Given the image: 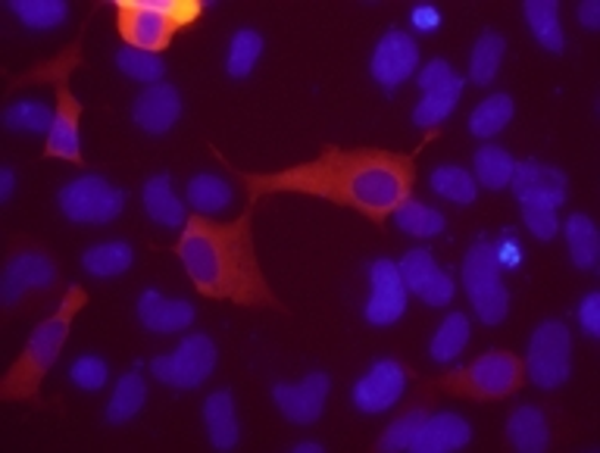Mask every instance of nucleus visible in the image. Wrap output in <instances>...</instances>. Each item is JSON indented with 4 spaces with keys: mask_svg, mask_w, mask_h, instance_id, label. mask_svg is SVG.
<instances>
[{
    "mask_svg": "<svg viewBox=\"0 0 600 453\" xmlns=\"http://www.w3.org/2000/svg\"><path fill=\"white\" fill-rule=\"evenodd\" d=\"M394 222H398V229H403L407 235L417 238H434L441 235V229H444V217L419 201L400 203L398 213H394Z\"/></svg>",
    "mask_w": 600,
    "mask_h": 453,
    "instance_id": "obj_37",
    "label": "nucleus"
},
{
    "mask_svg": "<svg viewBox=\"0 0 600 453\" xmlns=\"http://www.w3.org/2000/svg\"><path fill=\"white\" fill-rule=\"evenodd\" d=\"M82 63V38H76V44H69L60 60L44 63L34 72H29V82H41L44 76L57 82V110H53V125L48 132V144H44V157H57L82 167V134H79V122H82V103L69 91V72Z\"/></svg>",
    "mask_w": 600,
    "mask_h": 453,
    "instance_id": "obj_5",
    "label": "nucleus"
},
{
    "mask_svg": "<svg viewBox=\"0 0 600 453\" xmlns=\"http://www.w3.org/2000/svg\"><path fill=\"white\" fill-rule=\"evenodd\" d=\"M463 76L457 72V69L450 67L448 60H432V63H426L422 72H419V84H422V91L429 94V91H441V88H450L453 82H460Z\"/></svg>",
    "mask_w": 600,
    "mask_h": 453,
    "instance_id": "obj_43",
    "label": "nucleus"
},
{
    "mask_svg": "<svg viewBox=\"0 0 600 453\" xmlns=\"http://www.w3.org/2000/svg\"><path fill=\"white\" fill-rule=\"evenodd\" d=\"M10 194H13V169H3L0 172V198L7 201Z\"/></svg>",
    "mask_w": 600,
    "mask_h": 453,
    "instance_id": "obj_47",
    "label": "nucleus"
},
{
    "mask_svg": "<svg viewBox=\"0 0 600 453\" xmlns=\"http://www.w3.org/2000/svg\"><path fill=\"white\" fill-rule=\"evenodd\" d=\"M332 379L326 372H310L300 385H276L272 387V401L282 410L284 420L298 422V425H313L326 410Z\"/></svg>",
    "mask_w": 600,
    "mask_h": 453,
    "instance_id": "obj_13",
    "label": "nucleus"
},
{
    "mask_svg": "<svg viewBox=\"0 0 600 453\" xmlns=\"http://www.w3.org/2000/svg\"><path fill=\"white\" fill-rule=\"evenodd\" d=\"M69 379H72V385H79L82 391H100L107 385V363L100 356H91V353L79 356L72 363V370H69Z\"/></svg>",
    "mask_w": 600,
    "mask_h": 453,
    "instance_id": "obj_41",
    "label": "nucleus"
},
{
    "mask_svg": "<svg viewBox=\"0 0 600 453\" xmlns=\"http://www.w3.org/2000/svg\"><path fill=\"white\" fill-rule=\"evenodd\" d=\"M232 201V188L226 185L222 179L203 172V175H194L188 182V203L198 210L200 217H213L219 210H226Z\"/></svg>",
    "mask_w": 600,
    "mask_h": 453,
    "instance_id": "obj_29",
    "label": "nucleus"
},
{
    "mask_svg": "<svg viewBox=\"0 0 600 453\" xmlns=\"http://www.w3.org/2000/svg\"><path fill=\"white\" fill-rule=\"evenodd\" d=\"M513 157L498 148V144H484L482 151H476V179L482 182L484 188H491V191H500V188L510 185V179H513Z\"/></svg>",
    "mask_w": 600,
    "mask_h": 453,
    "instance_id": "obj_30",
    "label": "nucleus"
},
{
    "mask_svg": "<svg viewBox=\"0 0 600 453\" xmlns=\"http://www.w3.org/2000/svg\"><path fill=\"white\" fill-rule=\"evenodd\" d=\"M3 122H7V129H13V132L41 134V132H50L53 117H50V110L44 107V103L19 101V103H13L7 113H3Z\"/></svg>",
    "mask_w": 600,
    "mask_h": 453,
    "instance_id": "obj_38",
    "label": "nucleus"
},
{
    "mask_svg": "<svg viewBox=\"0 0 600 453\" xmlns=\"http://www.w3.org/2000/svg\"><path fill=\"white\" fill-rule=\"evenodd\" d=\"M579 19H582V26L588 32H598L600 29V3L598 0H584L582 7H579Z\"/></svg>",
    "mask_w": 600,
    "mask_h": 453,
    "instance_id": "obj_46",
    "label": "nucleus"
},
{
    "mask_svg": "<svg viewBox=\"0 0 600 453\" xmlns=\"http://www.w3.org/2000/svg\"><path fill=\"white\" fill-rule=\"evenodd\" d=\"M203 422H207V435L213 441L217 451H232L238 444V416H234L232 391H213L203 401Z\"/></svg>",
    "mask_w": 600,
    "mask_h": 453,
    "instance_id": "obj_21",
    "label": "nucleus"
},
{
    "mask_svg": "<svg viewBox=\"0 0 600 453\" xmlns=\"http://www.w3.org/2000/svg\"><path fill=\"white\" fill-rule=\"evenodd\" d=\"M84 303H88V291L79 285H72L63 294V301L57 306V313H50L48 320L41 322L29 338L26 351L19 353L17 363L10 366V372L3 375L0 382V397L3 401H41V382L50 372V366L60 360L63 344H67L69 329L76 313H82Z\"/></svg>",
    "mask_w": 600,
    "mask_h": 453,
    "instance_id": "obj_3",
    "label": "nucleus"
},
{
    "mask_svg": "<svg viewBox=\"0 0 600 453\" xmlns=\"http://www.w3.org/2000/svg\"><path fill=\"white\" fill-rule=\"evenodd\" d=\"M526 379L522 360L507 351H491L479 356L467 370H457L438 379V391H450L460 397H476V401H500L507 394H513Z\"/></svg>",
    "mask_w": 600,
    "mask_h": 453,
    "instance_id": "obj_6",
    "label": "nucleus"
},
{
    "mask_svg": "<svg viewBox=\"0 0 600 453\" xmlns=\"http://www.w3.org/2000/svg\"><path fill=\"white\" fill-rule=\"evenodd\" d=\"M469 437H472V429H469V422L463 420V416H457V413H434V416H426L419 435L413 437V444H410V451H460V447H467Z\"/></svg>",
    "mask_w": 600,
    "mask_h": 453,
    "instance_id": "obj_20",
    "label": "nucleus"
},
{
    "mask_svg": "<svg viewBox=\"0 0 600 453\" xmlns=\"http://www.w3.org/2000/svg\"><path fill=\"white\" fill-rule=\"evenodd\" d=\"M217 370V344L207 335H188L167 356H157L150 363V372L157 382L169 387H200Z\"/></svg>",
    "mask_w": 600,
    "mask_h": 453,
    "instance_id": "obj_8",
    "label": "nucleus"
},
{
    "mask_svg": "<svg viewBox=\"0 0 600 453\" xmlns=\"http://www.w3.org/2000/svg\"><path fill=\"white\" fill-rule=\"evenodd\" d=\"M144 210H148V217L153 219V222L169 225V229H176V225H184V222H188V217H184V203L176 198L172 179H169L167 172H160V175L148 179V185H144Z\"/></svg>",
    "mask_w": 600,
    "mask_h": 453,
    "instance_id": "obj_24",
    "label": "nucleus"
},
{
    "mask_svg": "<svg viewBox=\"0 0 600 453\" xmlns=\"http://www.w3.org/2000/svg\"><path fill=\"white\" fill-rule=\"evenodd\" d=\"M260 53H263V38L253 29H238L232 34V44H229V60L226 69L232 79H244L253 72V67L260 63Z\"/></svg>",
    "mask_w": 600,
    "mask_h": 453,
    "instance_id": "obj_35",
    "label": "nucleus"
},
{
    "mask_svg": "<svg viewBox=\"0 0 600 453\" xmlns=\"http://www.w3.org/2000/svg\"><path fill=\"white\" fill-rule=\"evenodd\" d=\"M522 219L529 225L538 241H550V238L560 232V222H557V210H548V207H532V203H522Z\"/></svg>",
    "mask_w": 600,
    "mask_h": 453,
    "instance_id": "obj_42",
    "label": "nucleus"
},
{
    "mask_svg": "<svg viewBox=\"0 0 600 453\" xmlns=\"http://www.w3.org/2000/svg\"><path fill=\"white\" fill-rule=\"evenodd\" d=\"M422 422H426V410H422V406H413L410 413H403L398 422H391V425L384 429L382 441H379V451L384 453L410 451V444H413V437L419 435Z\"/></svg>",
    "mask_w": 600,
    "mask_h": 453,
    "instance_id": "obj_40",
    "label": "nucleus"
},
{
    "mask_svg": "<svg viewBox=\"0 0 600 453\" xmlns=\"http://www.w3.org/2000/svg\"><path fill=\"white\" fill-rule=\"evenodd\" d=\"M429 185H432L434 194L460 203V207L476 203V179L463 167H438L429 179Z\"/></svg>",
    "mask_w": 600,
    "mask_h": 453,
    "instance_id": "obj_36",
    "label": "nucleus"
},
{
    "mask_svg": "<svg viewBox=\"0 0 600 453\" xmlns=\"http://www.w3.org/2000/svg\"><path fill=\"white\" fill-rule=\"evenodd\" d=\"M463 285L476 316L488 325H500L510 313V294L500 282L498 248L491 241H476L463 260Z\"/></svg>",
    "mask_w": 600,
    "mask_h": 453,
    "instance_id": "obj_7",
    "label": "nucleus"
},
{
    "mask_svg": "<svg viewBox=\"0 0 600 453\" xmlns=\"http://www.w3.org/2000/svg\"><path fill=\"white\" fill-rule=\"evenodd\" d=\"M10 10H13L29 29H34V32L57 29L69 13L63 0H10Z\"/></svg>",
    "mask_w": 600,
    "mask_h": 453,
    "instance_id": "obj_34",
    "label": "nucleus"
},
{
    "mask_svg": "<svg viewBox=\"0 0 600 453\" xmlns=\"http://www.w3.org/2000/svg\"><path fill=\"white\" fill-rule=\"evenodd\" d=\"M176 253L203 298L284 310L253 251V203L234 222L194 213L184 222Z\"/></svg>",
    "mask_w": 600,
    "mask_h": 453,
    "instance_id": "obj_2",
    "label": "nucleus"
},
{
    "mask_svg": "<svg viewBox=\"0 0 600 453\" xmlns=\"http://www.w3.org/2000/svg\"><path fill=\"white\" fill-rule=\"evenodd\" d=\"M60 210L67 213L72 222H110L122 213L126 207V191L113 188L100 175H84L69 182L60 191Z\"/></svg>",
    "mask_w": 600,
    "mask_h": 453,
    "instance_id": "obj_10",
    "label": "nucleus"
},
{
    "mask_svg": "<svg viewBox=\"0 0 600 453\" xmlns=\"http://www.w3.org/2000/svg\"><path fill=\"white\" fill-rule=\"evenodd\" d=\"M226 163V157H222ZM238 179H244L250 203L267 194H310L322 201L350 207L372 222H384L400 203L410 201L417 182L413 153L379 151V148H334L326 144L310 163L279 169V172H244L226 163Z\"/></svg>",
    "mask_w": 600,
    "mask_h": 453,
    "instance_id": "obj_1",
    "label": "nucleus"
},
{
    "mask_svg": "<svg viewBox=\"0 0 600 453\" xmlns=\"http://www.w3.org/2000/svg\"><path fill=\"white\" fill-rule=\"evenodd\" d=\"M510 185L517 191L519 203L557 210V207H563V201H567V175L560 169L534 163V160L517 163Z\"/></svg>",
    "mask_w": 600,
    "mask_h": 453,
    "instance_id": "obj_14",
    "label": "nucleus"
},
{
    "mask_svg": "<svg viewBox=\"0 0 600 453\" xmlns=\"http://www.w3.org/2000/svg\"><path fill=\"white\" fill-rule=\"evenodd\" d=\"M567 241H569V256L579 269H594L600 260V238L598 229L591 217L576 213L567 219Z\"/></svg>",
    "mask_w": 600,
    "mask_h": 453,
    "instance_id": "obj_25",
    "label": "nucleus"
},
{
    "mask_svg": "<svg viewBox=\"0 0 600 453\" xmlns=\"http://www.w3.org/2000/svg\"><path fill=\"white\" fill-rule=\"evenodd\" d=\"M522 13H526V22L532 26V34L541 48H548L550 53H563L567 38L560 29V3L557 0H526Z\"/></svg>",
    "mask_w": 600,
    "mask_h": 453,
    "instance_id": "obj_23",
    "label": "nucleus"
},
{
    "mask_svg": "<svg viewBox=\"0 0 600 453\" xmlns=\"http://www.w3.org/2000/svg\"><path fill=\"white\" fill-rule=\"evenodd\" d=\"M53 282H57V266L50 263V256H44L41 251H22L3 269L0 298L7 306H13L22 294L50 288Z\"/></svg>",
    "mask_w": 600,
    "mask_h": 453,
    "instance_id": "obj_16",
    "label": "nucleus"
},
{
    "mask_svg": "<svg viewBox=\"0 0 600 453\" xmlns=\"http://www.w3.org/2000/svg\"><path fill=\"white\" fill-rule=\"evenodd\" d=\"M200 17L203 3L198 0H117V32L134 51H167L176 32H184Z\"/></svg>",
    "mask_w": 600,
    "mask_h": 453,
    "instance_id": "obj_4",
    "label": "nucleus"
},
{
    "mask_svg": "<svg viewBox=\"0 0 600 453\" xmlns=\"http://www.w3.org/2000/svg\"><path fill=\"white\" fill-rule=\"evenodd\" d=\"M182 117V94L176 91V84L157 82L148 84L138 98H134L132 119L138 129L148 134H167Z\"/></svg>",
    "mask_w": 600,
    "mask_h": 453,
    "instance_id": "obj_18",
    "label": "nucleus"
},
{
    "mask_svg": "<svg viewBox=\"0 0 600 453\" xmlns=\"http://www.w3.org/2000/svg\"><path fill=\"white\" fill-rule=\"evenodd\" d=\"M469 341V316L467 313H450L448 320L441 322V329L434 332L432 344H429V353L438 363H450L457 360Z\"/></svg>",
    "mask_w": 600,
    "mask_h": 453,
    "instance_id": "obj_31",
    "label": "nucleus"
},
{
    "mask_svg": "<svg viewBox=\"0 0 600 453\" xmlns=\"http://www.w3.org/2000/svg\"><path fill=\"white\" fill-rule=\"evenodd\" d=\"M291 451L294 453H322V444H317V441H300V444H294Z\"/></svg>",
    "mask_w": 600,
    "mask_h": 453,
    "instance_id": "obj_48",
    "label": "nucleus"
},
{
    "mask_svg": "<svg viewBox=\"0 0 600 453\" xmlns=\"http://www.w3.org/2000/svg\"><path fill=\"white\" fill-rule=\"evenodd\" d=\"M403 387H407V370L398 360H379L353 385V406L363 413H384L400 401Z\"/></svg>",
    "mask_w": 600,
    "mask_h": 453,
    "instance_id": "obj_12",
    "label": "nucleus"
},
{
    "mask_svg": "<svg viewBox=\"0 0 600 453\" xmlns=\"http://www.w3.org/2000/svg\"><path fill=\"white\" fill-rule=\"evenodd\" d=\"M138 320L148 332L172 335V332H182L194 322V306L188 301H167L160 291L148 288L138 298Z\"/></svg>",
    "mask_w": 600,
    "mask_h": 453,
    "instance_id": "obj_19",
    "label": "nucleus"
},
{
    "mask_svg": "<svg viewBox=\"0 0 600 453\" xmlns=\"http://www.w3.org/2000/svg\"><path fill=\"white\" fill-rule=\"evenodd\" d=\"M134 263V251L126 244V241H107V244H98V248H88L82 253V266L98 275V279H113V275H122L126 269Z\"/></svg>",
    "mask_w": 600,
    "mask_h": 453,
    "instance_id": "obj_26",
    "label": "nucleus"
},
{
    "mask_svg": "<svg viewBox=\"0 0 600 453\" xmlns=\"http://www.w3.org/2000/svg\"><path fill=\"white\" fill-rule=\"evenodd\" d=\"M579 322H582L584 335L588 338H600V294L591 291L588 298L579 306Z\"/></svg>",
    "mask_w": 600,
    "mask_h": 453,
    "instance_id": "obj_44",
    "label": "nucleus"
},
{
    "mask_svg": "<svg viewBox=\"0 0 600 453\" xmlns=\"http://www.w3.org/2000/svg\"><path fill=\"white\" fill-rule=\"evenodd\" d=\"M372 294L367 301V322L372 325H391L407 313V288L400 279V269L394 260H376L369 266Z\"/></svg>",
    "mask_w": 600,
    "mask_h": 453,
    "instance_id": "obj_11",
    "label": "nucleus"
},
{
    "mask_svg": "<svg viewBox=\"0 0 600 453\" xmlns=\"http://www.w3.org/2000/svg\"><path fill=\"white\" fill-rule=\"evenodd\" d=\"M463 79L460 82H453L450 88H441V91H429L422 101L417 103V110H413V122H417L419 129H434L438 122H444V119L453 113V107L460 101V94H463Z\"/></svg>",
    "mask_w": 600,
    "mask_h": 453,
    "instance_id": "obj_33",
    "label": "nucleus"
},
{
    "mask_svg": "<svg viewBox=\"0 0 600 453\" xmlns=\"http://www.w3.org/2000/svg\"><path fill=\"white\" fill-rule=\"evenodd\" d=\"M510 119H513V98H510V94H491L488 101H482L472 110L469 132L476 134V138H491V134H498Z\"/></svg>",
    "mask_w": 600,
    "mask_h": 453,
    "instance_id": "obj_32",
    "label": "nucleus"
},
{
    "mask_svg": "<svg viewBox=\"0 0 600 453\" xmlns=\"http://www.w3.org/2000/svg\"><path fill=\"white\" fill-rule=\"evenodd\" d=\"M503 51H507V41H503V34L484 32L482 38L476 41L472 57H469V79H472L476 84L494 82L500 63H503Z\"/></svg>",
    "mask_w": 600,
    "mask_h": 453,
    "instance_id": "obj_27",
    "label": "nucleus"
},
{
    "mask_svg": "<svg viewBox=\"0 0 600 453\" xmlns=\"http://www.w3.org/2000/svg\"><path fill=\"white\" fill-rule=\"evenodd\" d=\"M144 401H148V385H144V379H141L138 372L122 375L117 391H113V397L107 403V420L113 422V425L129 422L132 416H138V410L144 406Z\"/></svg>",
    "mask_w": 600,
    "mask_h": 453,
    "instance_id": "obj_28",
    "label": "nucleus"
},
{
    "mask_svg": "<svg viewBox=\"0 0 600 453\" xmlns=\"http://www.w3.org/2000/svg\"><path fill=\"white\" fill-rule=\"evenodd\" d=\"M569 351H572V338L563 322L548 320L534 329L532 344L526 353V370L534 385L553 391L569 379Z\"/></svg>",
    "mask_w": 600,
    "mask_h": 453,
    "instance_id": "obj_9",
    "label": "nucleus"
},
{
    "mask_svg": "<svg viewBox=\"0 0 600 453\" xmlns=\"http://www.w3.org/2000/svg\"><path fill=\"white\" fill-rule=\"evenodd\" d=\"M400 279L403 288H410L429 306H444L453 301V279L441 272L429 251H410L400 260Z\"/></svg>",
    "mask_w": 600,
    "mask_h": 453,
    "instance_id": "obj_17",
    "label": "nucleus"
},
{
    "mask_svg": "<svg viewBox=\"0 0 600 453\" xmlns=\"http://www.w3.org/2000/svg\"><path fill=\"white\" fill-rule=\"evenodd\" d=\"M413 26H417L419 32H438L441 13L434 10L432 3H419L417 10H413Z\"/></svg>",
    "mask_w": 600,
    "mask_h": 453,
    "instance_id": "obj_45",
    "label": "nucleus"
},
{
    "mask_svg": "<svg viewBox=\"0 0 600 453\" xmlns=\"http://www.w3.org/2000/svg\"><path fill=\"white\" fill-rule=\"evenodd\" d=\"M507 437L522 453L548 451L550 432L544 413L538 406H519V410H513V416L507 420Z\"/></svg>",
    "mask_w": 600,
    "mask_h": 453,
    "instance_id": "obj_22",
    "label": "nucleus"
},
{
    "mask_svg": "<svg viewBox=\"0 0 600 453\" xmlns=\"http://www.w3.org/2000/svg\"><path fill=\"white\" fill-rule=\"evenodd\" d=\"M419 63L417 41L400 29L384 32V38L376 44L372 53V79L382 84L384 91H394L403 79L413 76Z\"/></svg>",
    "mask_w": 600,
    "mask_h": 453,
    "instance_id": "obj_15",
    "label": "nucleus"
},
{
    "mask_svg": "<svg viewBox=\"0 0 600 453\" xmlns=\"http://www.w3.org/2000/svg\"><path fill=\"white\" fill-rule=\"evenodd\" d=\"M117 67L129 76V79H138V82L157 84L163 79V60L157 53L148 51H134V48H119L117 51Z\"/></svg>",
    "mask_w": 600,
    "mask_h": 453,
    "instance_id": "obj_39",
    "label": "nucleus"
}]
</instances>
